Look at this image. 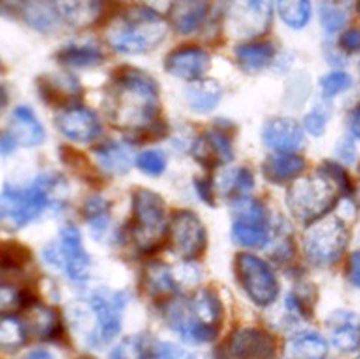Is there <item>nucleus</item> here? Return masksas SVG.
<instances>
[{
    "label": "nucleus",
    "mask_w": 360,
    "mask_h": 359,
    "mask_svg": "<svg viewBox=\"0 0 360 359\" xmlns=\"http://www.w3.org/2000/svg\"><path fill=\"white\" fill-rule=\"evenodd\" d=\"M169 225L165 204L157 192L137 189L132 197L130 234L141 252H153L167 238Z\"/></svg>",
    "instance_id": "nucleus-7"
},
{
    "label": "nucleus",
    "mask_w": 360,
    "mask_h": 359,
    "mask_svg": "<svg viewBox=\"0 0 360 359\" xmlns=\"http://www.w3.org/2000/svg\"><path fill=\"white\" fill-rule=\"evenodd\" d=\"M210 0H172L169 7V21L179 34L197 30L207 16Z\"/></svg>",
    "instance_id": "nucleus-19"
},
{
    "label": "nucleus",
    "mask_w": 360,
    "mask_h": 359,
    "mask_svg": "<svg viewBox=\"0 0 360 359\" xmlns=\"http://www.w3.org/2000/svg\"><path fill=\"white\" fill-rule=\"evenodd\" d=\"M41 94L46 101L53 104H70L81 97V87L76 77L69 74H58V76H46L41 81Z\"/></svg>",
    "instance_id": "nucleus-24"
},
{
    "label": "nucleus",
    "mask_w": 360,
    "mask_h": 359,
    "mask_svg": "<svg viewBox=\"0 0 360 359\" xmlns=\"http://www.w3.org/2000/svg\"><path fill=\"white\" fill-rule=\"evenodd\" d=\"M329 345L322 334L302 331L294 334L285 345V359H327Z\"/></svg>",
    "instance_id": "nucleus-22"
},
{
    "label": "nucleus",
    "mask_w": 360,
    "mask_h": 359,
    "mask_svg": "<svg viewBox=\"0 0 360 359\" xmlns=\"http://www.w3.org/2000/svg\"><path fill=\"white\" fill-rule=\"evenodd\" d=\"M143 285L150 296H171L179 287L174 273L165 264H150L144 270Z\"/></svg>",
    "instance_id": "nucleus-27"
},
{
    "label": "nucleus",
    "mask_w": 360,
    "mask_h": 359,
    "mask_svg": "<svg viewBox=\"0 0 360 359\" xmlns=\"http://www.w3.org/2000/svg\"><path fill=\"white\" fill-rule=\"evenodd\" d=\"M359 13H360V0H359Z\"/></svg>",
    "instance_id": "nucleus-50"
},
{
    "label": "nucleus",
    "mask_w": 360,
    "mask_h": 359,
    "mask_svg": "<svg viewBox=\"0 0 360 359\" xmlns=\"http://www.w3.org/2000/svg\"><path fill=\"white\" fill-rule=\"evenodd\" d=\"M225 190L227 194H231L232 197H245L246 194H250L253 190V185H255V178H253L252 171H248L246 168H239L231 171V175L225 178L224 182Z\"/></svg>",
    "instance_id": "nucleus-37"
},
{
    "label": "nucleus",
    "mask_w": 360,
    "mask_h": 359,
    "mask_svg": "<svg viewBox=\"0 0 360 359\" xmlns=\"http://www.w3.org/2000/svg\"><path fill=\"white\" fill-rule=\"evenodd\" d=\"M348 229L345 222L338 217L323 218L320 222H313L311 227L304 234V256L313 266L327 267L336 264L347 250Z\"/></svg>",
    "instance_id": "nucleus-8"
},
{
    "label": "nucleus",
    "mask_w": 360,
    "mask_h": 359,
    "mask_svg": "<svg viewBox=\"0 0 360 359\" xmlns=\"http://www.w3.org/2000/svg\"><path fill=\"white\" fill-rule=\"evenodd\" d=\"M238 62L246 73L264 69L274 56V46L271 42H250L236 49Z\"/></svg>",
    "instance_id": "nucleus-28"
},
{
    "label": "nucleus",
    "mask_w": 360,
    "mask_h": 359,
    "mask_svg": "<svg viewBox=\"0 0 360 359\" xmlns=\"http://www.w3.org/2000/svg\"><path fill=\"white\" fill-rule=\"evenodd\" d=\"M350 130L352 134H354L355 137H359L360 139V106L352 111L350 115Z\"/></svg>",
    "instance_id": "nucleus-46"
},
{
    "label": "nucleus",
    "mask_w": 360,
    "mask_h": 359,
    "mask_svg": "<svg viewBox=\"0 0 360 359\" xmlns=\"http://www.w3.org/2000/svg\"><path fill=\"white\" fill-rule=\"evenodd\" d=\"M359 175H360V165H359Z\"/></svg>",
    "instance_id": "nucleus-51"
},
{
    "label": "nucleus",
    "mask_w": 360,
    "mask_h": 359,
    "mask_svg": "<svg viewBox=\"0 0 360 359\" xmlns=\"http://www.w3.org/2000/svg\"><path fill=\"white\" fill-rule=\"evenodd\" d=\"M28 252L23 246L6 245L0 246V266H21L27 260Z\"/></svg>",
    "instance_id": "nucleus-42"
},
{
    "label": "nucleus",
    "mask_w": 360,
    "mask_h": 359,
    "mask_svg": "<svg viewBox=\"0 0 360 359\" xmlns=\"http://www.w3.org/2000/svg\"><path fill=\"white\" fill-rule=\"evenodd\" d=\"M306 162L295 153H276L266 158L262 169L264 176L273 183H287L297 180L304 171Z\"/></svg>",
    "instance_id": "nucleus-23"
},
{
    "label": "nucleus",
    "mask_w": 360,
    "mask_h": 359,
    "mask_svg": "<svg viewBox=\"0 0 360 359\" xmlns=\"http://www.w3.org/2000/svg\"><path fill=\"white\" fill-rule=\"evenodd\" d=\"M60 63L67 67H94L104 62V55L94 44H69L58 51Z\"/></svg>",
    "instance_id": "nucleus-29"
},
{
    "label": "nucleus",
    "mask_w": 360,
    "mask_h": 359,
    "mask_svg": "<svg viewBox=\"0 0 360 359\" xmlns=\"http://www.w3.org/2000/svg\"><path fill=\"white\" fill-rule=\"evenodd\" d=\"M350 16V0H320V23L327 32H338Z\"/></svg>",
    "instance_id": "nucleus-33"
},
{
    "label": "nucleus",
    "mask_w": 360,
    "mask_h": 359,
    "mask_svg": "<svg viewBox=\"0 0 360 359\" xmlns=\"http://www.w3.org/2000/svg\"><path fill=\"white\" fill-rule=\"evenodd\" d=\"M357 359H360V358H357Z\"/></svg>",
    "instance_id": "nucleus-53"
},
{
    "label": "nucleus",
    "mask_w": 360,
    "mask_h": 359,
    "mask_svg": "<svg viewBox=\"0 0 360 359\" xmlns=\"http://www.w3.org/2000/svg\"><path fill=\"white\" fill-rule=\"evenodd\" d=\"M330 341L341 352H354L360 344L357 319L352 312H334L327 320Z\"/></svg>",
    "instance_id": "nucleus-20"
},
{
    "label": "nucleus",
    "mask_w": 360,
    "mask_h": 359,
    "mask_svg": "<svg viewBox=\"0 0 360 359\" xmlns=\"http://www.w3.org/2000/svg\"><path fill=\"white\" fill-rule=\"evenodd\" d=\"M165 70L174 77L186 81L202 80L211 65L210 53L197 46H181L165 56Z\"/></svg>",
    "instance_id": "nucleus-16"
},
{
    "label": "nucleus",
    "mask_w": 360,
    "mask_h": 359,
    "mask_svg": "<svg viewBox=\"0 0 360 359\" xmlns=\"http://www.w3.org/2000/svg\"><path fill=\"white\" fill-rule=\"evenodd\" d=\"M262 139L266 146L276 153H294L301 148L304 132L295 120L278 116L264 125Z\"/></svg>",
    "instance_id": "nucleus-17"
},
{
    "label": "nucleus",
    "mask_w": 360,
    "mask_h": 359,
    "mask_svg": "<svg viewBox=\"0 0 360 359\" xmlns=\"http://www.w3.org/2000/svg\"><path fill=\"white\" fill-rule=\"evenodd\" d=\"M21 306V294L13 285L0 284V313H13Z\"/></svg>",
    "instance_id": "nucleus-41"
},
{
    "label": "nucleus",
    "mask_w": 360,
    "mask_h": 359,
    "mask_svg": "<svg viewBox=\"0 0 360 359\" xmlns=\"http://www.w3.org/2000/svg\"><path fill=\"white\" fill-rule=\"evenodd\" d=\"M158 88L153 77L137 69L116 74L105 95V113L123 130H144L158 115Z\"/></svg>",
    "instance_id": "nucleus-1"
},
{
    "label": "nucleus",
    "mask_w": 360,
    "mask_h": 359,
    "mask_svg": "<svg viewBox=\"0 0 360 359\" xmlns=\"http://www.w3.org/2000/svg\"><path fill=\"white\" fill-rule=\"evenodd\" d=\"M83 213L84 218H86L88 225L91 227V232L95 236H101L102 232L108 229L109 225V203L104 199V197L98 196H91L88 197L86 203L83 206Z\"/></svg>",
    "instance_id": "nucleus-35"
},
{
    "label": "nucleus",
    "mask_w": 360,
    "mask_h": 359,
    "mask_svg": "<svg viewBox=\"0 0 360 359\" xmlns=\"http://www.w3.org/2000/svg\"><path fill=\"white\" fill-rule=\"evenodd\" d=\"M327 120H329V115L323 108H315L313 111H309L308 115L304 116V129L308 130L311 136H322L326 132Z\"/></svg>",
    "instance_id": "nucleus-40"
},
{
    "label": "nucleus",
    "mask_w": 360,
    "mask_h": 359,
    "mask_svg": "<svg viewBox=\"0 0 360 359\" xmlns=\"http://www.w3.org/2000/svg\"><path fill=\"white\" fill-rule=\"evenodd\" d=\"M11 136L21 146H37L44 141V129L41 122L35 118L34 111L27 106H20L11 116Z\"/></svg>",
    "instance_id": "nucleus-21"
},
{
    "label": "nucleus",
    "mask_w": 360,
    "mask_h": 359,
    "mask_svg": "<svg viewBox=\"0 0 360 359\" xmlns=\"http://www.w3.org/2000/svg\"><path fill=\"white\" fill-rule=\"evenodd\" d=\"M234 224H232V239L238 245L248 248H262L269 241V222L264 204L253 199H236Z\"/></svg>",
    "instance_id": "nucleus-11"
},
{
    "label": "nucleus",
    "mask_w": 360,
    "mask_h": 359,
    "mask_svg": "<svg viewBox=\"0 0 360 359\" xmlns=\"http://www.w3.org/2000/svg\"><path fill=\"white\" fill-rule=\"evenodd\" d=\"M7 104V94L2 87H0V109Z\"/></svg>",
    "instance_id": "nucleus-49"
},
{
    "label": "nucleus",
    "mask_w": 360,
    "mask_h": 359,
    "mask_svg": "<svg viewBox=\"0 0 360 359\" xmlns=\"http://www.w3.org/2000/svg\"><path fill=\"white\" fill-rule=\"evenodd\" d=\"M111 359H160V347L144 336H130L111 354Z\"/></svg>",
    "instance_id": "nucleus-34"
},
{
    "label": "nucleus",
    "mask_w": 360,
    "mask_h": 359,
    "mask_svg": "<svg viewBox=\"0 0 360 359\" xmlns=\"http://www.w3.org/2000/svg\"><path fill=\"white\" fill-rule=\"evenodd\" d=\"M27 340V329L16 317H4L0 319V348L6 352H16L23 347Z\"/></svg>",
    "instance_id": "nucleus-36"
},
{
    "label": "nucleus",
    "mask_w": 360,
    "mask_h": 359,
    "mask_svg": "<svg viewBox=\"0 0 360 359\" xmlns=\"http://www.w3.org/2000/svg\"><path fill=\"white\" fill-rule=\"evenodd\" d=\"M167 35V21L155 7L132 6L111 18L105 41L115 51L141 55L157 48Z\"/></svg>",
    "instance_id": "nucleus-3"
},
{
    "label": "nucleus",
    "mask_w": 360,
    "mask_h": 359,
    "mask_svg": "<svg viewBox=\"0 0 360 359\" xmlns=\"http://www.w3.org/2000/svg\"><path fill=\"white\" fill-rule=\"evenodd\" d=\"M23 359H53V355L46 351H32Z\"/></svg>",
    "instance_id": "nucleus-48"
},
{
    "label": "nucleus",
    "mask_w": 360,
    "mask_h": 359,
    "mask_svg": "<svg viewBox=\"0 0 360 359\" xmlns=\"http://www.w3.org/2000/svg\"><path fill=\"white\" fill-rule=\"evenodd\" d=\"M224 319V306L217 291L206 287L190 301H172L165 310V320L172 331L193 344L214 340Z\"/></svg>",
    "instance_id": "nucleus-4"
},
{
    "label": "nucleus",
    "mask_w": 360,
    "mask_h": 359,
    "mask_svg": "<svg viewBox=\"0 0 360 359\" xmlns=\"http://www.w3.org/2000/svg\"><path fill=\"white\" fill-rule=\"evenodd\" d=\"M23 16L32 27L39 30H48L56 23V18H60V14L56 11L55 0H25Z\"/></svg>",
    "instance_id": "nucleus-30"
},
{
    "label": "nucleus",
    "mask_w": 360,
    "mask_h": 359,
    "mask_svg": "<svg viewBox=\"0 0 360 359\" xmlns=\"http://www.w3.org/2000/svg\"><path fill=\"white\" fill-rule=\"evenodd\" d=\"M169 243L178 257L193 260L204 252L207 243L206 227L192 211H178L169 224Z\"/></svg>",
    "instance_id": "nucleus-12"
},
{
    "label": "nucleus",
    "mask_w": 360,
    "mask_h": 359,
    "mask_svg": "<svg viewBox=\"0 0 360 359\" xmlns=\"http://www.w3.org/2000/svg\"><path fill=\"white\" fill-rule=\"evenodd\" d=\"M347 275L348 282H350L354 287H360V250H355L350 256V259H348Z\"/></svg>",
    "instance_id": "nucleus-44"
},
{
    "label": "nucleus",
    "mask_w": 360,
    "mask_h": 359,
    "mask_svg": "<svg viewBox=\"0 0 360 359\" xmlns=\"http://www.w3.org/2000/svg\"><path fill=\"white\" fill-rule=\"evenodd\" d=\"M227 352L232 359H274L276 341L267 331L243 327L229 338Z\"/></svg>",
    "instance_id": "nucleus-14"
},
{
    "label": "nucleus",
    "mask_w": 360,
    "mask_h": 359,
    "mask_svg": "<svg viewBox=\"0 0 360 359\" xmlns=\"http://www.w3.org/2000/svg\"><path fill=\"white\" fill-rule=\"evenodd\" d=\"M95 155L104 171L112 175H125L132 165V148L123 143H104L95 148Z\"/></svg>",
    "instance_id": "nucleus-26"
},
{
    "label": "nucleus",
    "mask_w": 360,
    "mask_h": 359,
    "mask_svg": "<svg viewBox=\"0 0 360 359\" xmlns=\"http://www.w3.org/2000/svg\"><path fill=\"white\" fill-rule=\"evenodd\" d=\"M55 123L62 136L76 143H91L101 134V122L95 113L84 106H67L56 115Z\"/></svg>",
    "instance_id": "nucleus-15"
},
{
    "label": "nucleus",
    "mask_w": 360,
    "mask_h": 359,
    "mask_svg": "<svg viewBox=\"0 0 360 359\" xmlns=\"http://www.w3.org/2000/svg\"><path fill=\"white\" fill-rule=\"evenodd\" d=\"M48 260L62 266L74 282H84L90 275V257L83 246L81 232L74 225H63L58 248L53 250V257H48Z\"/></svg>",
    "instance_id": "nucleus-13"
},
{
    "label": "nucleus",
    "mask_w": 360,
    "mask_h": 359,
    "mask_svg": "<svg viewBox=\"0 0 360 359\" xmlns=\"http://www.w3.org/2000/svg\"><path fill=\"white\" fill-rule=\"evenodd\" d=\"M136 164L144 175L150 176H160L167 168V158H165L164 151L160 150H146L139 153L136 158Z\"/></svg>",
    "instance_id": "nucleus-38"
},
{
    "label": "nucleus",
    "mask_w": 360,
    "mask_h": 359,
    "mask_svg": "<svg viewBox=\"0 0 360 359\" xmlns=\"http://www.w3.org/2000/svg\"><path fill=\"white\" fill-rule=\"evenodd\" d=\"M123 308L125 296L122 292L109 289L95 291L86 305L74 312V327L91 347L104 345L122 329Z\"/></svg>",
    "instance_id": "nucleus-5"
},
{
    "label": "nucleus",
    "mask_w": 360,
    "mask_h": 359,
    "mask_svg": "<svg viewBox=\"0 0 360 359\" xmlns=\"http://www.w3.org/2000/svg\"><path fill=\"white\" fill-rule=\"evenodd\" d=\"M350 150H355V148L352 146L350 141H343L340 146V155L345 158V160H352V157H354V153H350Z\"/></svg>",
    "instance_id": "nucleus-47"
},
{
    "label": "nucleus",
    "mask_w": 360,
    "mask_h": 359,
    "mask_svg": "<svg viewBox=\"0 0 360 359\" xmlns=\"http://www.w3.org/2000/svg\"><path fill=\"white\" fill-rule=\"evenodd\" d=\"M320 87H322L323 97H336L352 87V77L343 70H334L320 80Z\"/></svg>",
    "instance_id": "nucleus-39"
},
{
    "label": "nucleus",
    "mask_w": 360,
    "mask_h": 359,
    "mask_svg": "<svg viewBox=\"0 0 360 359\" xmlns=\"http://www.w3.org/2000/svg\"><path fill=\"white\" fill-rule=\"evenodd\" d=\"M221 90L220 83L214 80H197L192 87L186 90V102L190 108L197 113H210L220 104Z\"/></svg>",
    "instance_id": "nucleus-25"
},
{
    "label": "nucleus",
    "mask_w": 360,
    "mask_h": 359,
    "mask_svg": "<svg viewBox=\"0 0 360 359\" xmlns=\"http://www.w3.org/2000/svg\"><path fill=\"white\" fill-rule=\"evenodd\" d=\"M28 324H30L32 333L41 340H51L60 331V319L56 312L49 306L35 305L28 315Z\"/></svg>",
    "instance_id": "nucleus-31"
},
{
    "label": "nucleus",
    "mask_w": 360,
    "mask_h": 359,
    "mask_svg": "<svg viewBox=\"0 0 360 359\" xmlns=\"http://www.w3.org/2000/svg\"><path fill=\"white\" fill-rule=\"evenodd\" d=\"M193 157L206 168H217L232 158L231 139L224 132L211 130L193 143Z\"/></svg>",
    "instance_id": "nucleus-18"
},
{
    "label": "nucleus",
    "mask_w": 360,
    "mask_h": 359,
    "mask_svg": "<svg viewBox=\"0 0 360 359\" xmlns=\"http://www.w3.org/2000/svg\"><path fill=\"white\" fill-rule=\"evenodd\" d=\"M359 70H360V65H359Z\"/></svg>",
    "instance_id": "nucleus-52"
},
{
    "label": "nucleus",
    "mask_w": 360,
    "mask_h": 359,
    "mask_svg": "<svg viewBox=\"0 0 360 359\" xmlns=\"http://www.w3.org/2000/svg\"><path fill=\"white\" fill-rule=\"evenodd\" d=\"M58 182L55 176H39L27 189L6 187L0 194V225L16 231L35 220L46 208L56 203Z\"/></svg>",
    "instance_id": "nucleus-6"
},
{
    "label": "nucleus",
    "mask_w": 360,
    "mask_h": 359,
    "mask_svg": "<svg viewBox=\"0 0 360 359\" xmlns=\"http://www.w3.org/2000/svg\"><path fill=\"white\" fill-rule=\"evenodd\" d=\"M352 190L347 172L333 162H326L315 175L299 176L287 192L290 213L304 224L320 220L336 206L338 199Z\"/></svg>",
    "instance_id": "nucleus-2"
},
{
    "label": "nucleus",
    "mask_w": 360,
    "mask_h": 359,
    "mask_svg": "<svg viewBox=\"0 0 360 359\" xmlns=\"http://www.w3.org/2000/svg\"><path fill=\"white\" fill-rule=\"evenodd\" d=\"M273 21V0H229L225 28L236 39L262 35Z\"/></svg>",
    "instance_id": "nucleus-10"
},
{
    "label": "nucleus",
    "mask_w": 360,
    "mask_h": 359,
    "mask_svg": "<svg viewBox=\"0 0 360 359\" xmlns=\"http://www.w3.org/2000/svg\"><path fill=\"white\" fill-rule=\"evenodd\" d=\"M160 359H192L190 354L174 345H160Z\"/></svg>",
    "instance_id": "nucleus-45"
},
{
    "label": "nucleus",
    "mask_w": 360,
    "mask_h": 359,
    "mask_svg": "<svg viewBox=\"0 0 360 359\" xmlns=\"http://www.w3.org/2000/svg\"><path fill=\"white\" fill-rule=\"evenodd\" d=\"M236 278L246 296L259 306H269L280 294L276 275L266 260L253 253H239L236 259Z\"/></svg>",
    "instance_id": "nucleus-9"
},
{
    "label": "nucleus",
    "mask_w": 360,
    "mask_h": 359,
    "mask_svg": "<svg viewBox=\"0 0 360 359\" xmlns=\"http://www.w3.org/2000/svg\"><path fill=\"white\" fill-rule=\"evenodd\" d=\"M278 13L290 28H304L311 20V0H278Z\"/></svg>",
    "instance_id": "nucleus-32"
},
{
    "label": "nucleus",
    "mask_w": 360,
    "mask_h": 359,
    "mask_svg": "<svg viewBox=\"0 0 360 359\" xmlns=\"http://www.w3.org/2000/svg\"><path fill=\"white\" fill-rule=\"evenodd\" d=\"M340 44L348 53L360 51V28H352V30L345 32L340 39Z\"/></svg>",
    "instance_id": "nucleus-43"
}]
</instances>
